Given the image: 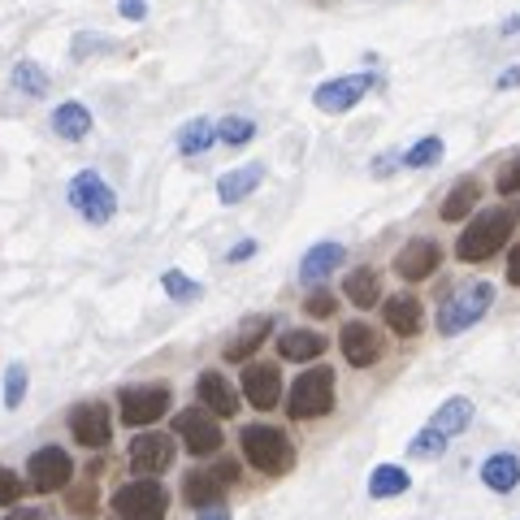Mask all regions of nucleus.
<instances>
[{
  "label": "nucleus",
  "instance_id": "obj_35",
  "mask_svg": "<svg viewBox=\"0 0 520 520\" xmlns=\"http://www.w3.org/2000/svg\"><path fill=\"white\" fill-rule=\"evenodd\" d=\"M442 451H447V438H438L429 425L408 442V455H412V460H434V455H442Z\"/></svg>",
  "mask_w": 520,
  "mask_h": 520
},
{
  "label": "nucleus",
  "instance_id": "obj_32",
  "mask_svg": "<svg viewBox=\"0 0 520 520\" xmlns=\"http://www.w3.org/2000/svg\"><path fill=\"white\" fill-rule=\"evenodd\" d=\"M256 135V122L252 117H221L217 122V139L230 143V148H243V143H252Z\"/></svg>",
  "mask_w": 520,
  "mask_h": 520
},
{
  "label": "nucleus",
  "instance_id": "obj_28",
  "mask_svg": "<svg viewBox=\"0 0 520 520\" xmlns=\"http://www.w3.org/2000/svg\"><path fill=\"white\" fill-rule=\"evenodd\" d=\"M182 499H187L195 512H200V507H213V503H221V481L213 473H187V481H182Z\"/></svg>",
  "mask_w": 520,
  "mask_h": 520
},
{
  "label": "nucleus",
  "instance_id": "obj_43",
  "mask_svg": "<svg viewBox=\"0 0 520 520\" xmlns=\"http://www.w3.org/2000/svg\"><path fill=\"white\" fill-rule=\"evenodd\" d=\"M507 282L520 286V247H512V256H507Z\"/></svg>",
  "mask_w": 520,
  "mask_h": 520
},
{
  "label": "nucleus",
  "instance_id": "obj_22",
  "mask_svg": "<svg viewBox=\"0 0 520 520\" xmlns=\"http://www.w3.org/2000/svg\"><path fill=\"white\" fill-rule=\"evenodd\" d=\"M325 347H330V338H321L317 330H286L278 338V356L282 360H295V364L325 356Z\"/></svg>",
  "mask_w": 520,
  "mask_h": 520
},
{
  "label": "nucleus",
  "instance_id": "obj_30",
  "mask_svg": "<svg viewBox=\"0 0 520 520\" xmlns=\"http://www.w3.org/2000/svg\"><path fill=\"white\" fill-rule=\"evenodd\" d=\"M408 486H412V477L403 473L399 464H382V468H373V477H369L373 499H395V494H403Z\"/></svg>",
  "mask_w": 520,
  "mask_h": 520
},
{
  "label": "nucleus",
  "instance_id": "obj_38",
  "mask_svg": "<svg viewBox=\"0 0 520 520\" xmlns=\"http://www.w3.org/2000/svg\"><path fill=\"white\" fill-rule=\"evenodd\" d=\"M304 312H308V317H330V312H334V295L330 291H312L304 299Z\"/></svg>",
  "mask_w": 520,
  "mask_h": 520
},
{
  "label": "nucleus",
  "instance_id": "obj_23",
  "mask_svg": "<svg viewBox=\"0 0 520 520\" xmlns=\"http://www.w3.org/2000/svg\"><path fill=\"white\" fill-rule=\"evenodd\" d=\"M481 481H486L490 490H499V494L516 490L520 486V455H512V451L490 455V460L481 464Z\"/></svg>",
  "mask_w": 520,
  "mask_h": 520
},
{
  "label": "nucleus",
  "instance_id": "obj_15",
  "mask_svg": "<svg viewBox=\"0 0 520 520\" xmlns=\"http://www.w3.org/2000/svg\"><path fill=\"white\" fill-rule=\"evenodd\" d=\"M438 260H442L438 243H429V239H412V243H403V247H399V256H395V273H399V278H408V282H421V278H429V273L438 269Z\"/></svg>",
  "mask_w": 520,
  "mask_h": 520
},
{
  "label": "nucleus",
  "instance_id": "obj_21",
  "mask_svg": "<svg viewBox=\"0 0 520 520\" xmlns=\"http://www.w3.org/2000/svg\"><path fill=\"white\" fill-rule=\"evenodd\" d=\"M260 182H265V165H243V169H230V174L217 178V200L221 204H239L247 200Z\"/></svg>",
  "mask_w": 520,
  "mask_h": 520
},
{
  "label": "nucleus",
  "instance_id": "obj_16",
  "mask_svg": "<svg viewBox=\"0 0 520 520\" xmlns=\"http://www.w3.org/2000/svg\"><path fill=\"white\" fill-rule=\"evenodd\" d=\"M195 395H200V408H208L213 416H234V412H239V395H234V386L217 369H204L200 373Z\"/></svg>",
  "mask_w": 520,
  "mask_h": 520
},
{
  "label": "nucleus",
  "instance_id": "obj_4",
  "mask_svg": "<svg viewBox=\"0 0 520 520\" xmlns=\"http://www.w3.org/2000/svg\"><path fill=\"white\" fill-rule=\"evenodd\" d=\"M169 494L156 477H135L113 494V520H165Z\"/></svg>",
  "mask_w": 520,
  "mask_h": 520
},
{
  "label": "nucleus",
  "instance_id": "obj_40",
  "mask_svg": "<svg viewBox=\"0 0 520 520\" xmlns=\"http://www.w3.org/2000/svg\"><path fill=\"white\" fill-rule=\"evenodd\" d=\"M117 13H122L126 22H143V18H148V0H122Z\"/></svg>",
  "mask_w": 520,
  "mask_h": 520
},
{
  "label": "nucleus",
  "instance_id": "obj_34",
  "mask_svg": "<svg viewBox=\"0 0 520 520\" xmlns=\"http://www.w3.org/2000/svg\"><path fill=\"white\" fill-rule=\"evenodd\" d=\"M438 161H442V139L438 135H429V139L416 143V148L403 152V165H408V169H429V165H438Z\"/></svg>",
  "mask_w": 520,
  "mask_h": 520
},
{
  "label": "nucleus",
  "instance_id": "obj_3",
  "mask_svg": "<svg viewBox=\"0 0 520 520\" xmlns=\"http://www.w3.org/2000/svg\"><path fill=\"white\" fill-rule=\"evenodd\" d=\"M512 226H516V217L507 213V208H490L486 217H477L473 226L460 234V243H455V256L468 260V265H477V260H490V256L507 243Z\"/></svg>",
  "mask_w": 520,
  "mask_h": 520
},
{
  "label": "nucleus",
  "instance_id": "obj_25",
  "mask_svg": "<svg viewBox=\"0 0 520 520\" xmlns=\"http://www.w3.org/2000/svg\"><path fill=\"white\" fill-rule=\"evenodd\" d=\"M386 325L395 334H403V338H412L416 330H421V304H416L412 295H390L386 299Z\"/></svg>",
  "mask_w": 520,
  "mask_h": 520
},
{
  "label": "nucleus",
  "instance_id": "obj_13",
  "mask_svg": "<svg viewBox=\"0 0 520 520\" xmlns=\"http://www.w3.org/2000/svg\"><path fill=\"white\" fill-rule=\"evenodd\" d=\"M243 399L252 403V408H260V412L278 408V399H282V373L273 369V364H243Z\"/></svg>",
  "mask_w": 520,
  "mask_h": 520
},
{
  "label": "nucleus",
  "instance_id": "obj_14",
  "mask_svg": "<svg viewBox=\"0 0 520 520\" xmlns=\"http://www.w3.org/2000/svg\"><path fill=\"white\" fill-rule=\"evenodd\" d=\"M338 347H343L347 364H356V369H369V364H377V356H382V338H377V330L364 321H351L347 330L338 334Z\"/></svg>",
  "mask_w": 520,
  "mask_h": 520
},
{
  "label": "nucleus",
  "instance_id": "obj_11",
  "mask_svg": "<svg viewBox=\"0 0 520 520\" xmlns=\"http://www.w3.org/2000/svg\"><path fill=\"white\" fill-rule=\"evenodd\" d=\"M377 83L373 74H347V78H330V83H321L317 91H312V104H317L321 113H347L356 109L360 96Z\"/></svg>",
  "mask_w": 520,
  "mask_h": 520
},
{
  "label": "nucleus",
  "instance_id": "obj_37",
  "mask_svg": "<svg viewBox=\"0 0 520 520\" xmlns=\"http://www.w3.org/2000/svg\"><path fill=\"white\" fill-rule=\"evenodd\" d=\"M104 48H113V44H109V39H104V35H78L70 52H74V61H87L91 52H104Z\"/></svg>",
  "mask_w": 520,
  "mask_h": 520
},
{
  "label": "nucleus",
  "instance_id": "obj_33",
  "mask_svg": "<svg viewBox=\"0 0 520 520\" xmlns=\"http://www.w3.org/2000/svg\"><path fill=\"white\" fill-rule=\"evenodd\" d=\"M26 386H31V373H26V364H9V369H5V408H9V412L22 408Z\"/></svg>",
  "mask_w": 520,
  "mask_h": 520
},
{
  "label": "nucleus",
  "instance_id": "obj_45",
  "mask_svg": "<svg viewBox=\"0 0 520 520\" xmlns=\"http://www.w3.org/2000/svg\"><path fill=\"white\" fill-rule=\"evenodd\" d=\"M195 520H230V512L221 503H213V507H200V516H195Z\"/></svg>",
  "mask_w": 520,
  "mask_h": 520
},
{
  "label": "nucleus",
  "instance_id": "obj_44",
  "mask_svg": "<svg viewBox=\"0 0 520 520\" xmlns=\"http://www.w3.org/2000/svg\"><path fill=\"white\" fill-rule=\"evenodd\" d=\"M5 520H48V512H39V507H18V512H9Z\"/></svg>",
  "mask_w": 520,
  "mask_h": 520
},
{
  "label": "nucleus",
  "instance_id": "obj_31",
  "mask_svg": "<svg viewBox=\"0 0 520 520\" xmlns=\"http://www.w3.org/2000/svg\"><path fill=\"white\" fill-rule=\"evenodd\" d=\"M161 286H165V295L174 299V304H195V299L204 295V286H200V282H191L187 273H178V269H165Z\"/></svg>",
  "mask_w": 520,
  "mask_h": 520
},
{
  "label": "nucleus",
  "instance_id": "obj_26",
  "mask_svg": "<svg viewBox=\"0 0 520 520\" xmlns=\"http://www.w3.org/2000/svg\"><path fill=\"white\" fill-rule=\"evenodd\" d=\"M217 143V126L208 122V117H191L187 126L178 130V152L182 156H200V152H208Z\"/></svg>",
  "mask_w": 520,
  "mask_h": 520
},
{
  "label": "nucleus",
  "instance_id": "obj_1",
  "mask_svg": "<svg viewBox=\"0 0 520 520\" xmlns=\"http://www.w3.org/2000/svg\"><path fill=\"white\" fill-rule=\"evenodd\" d=\"M239 442H243L247 464H252L256 473H265V477H282V473H291V464H295V447H291V438H286L278 425H243Z\"/></svg>",
  "mask_w": 520,
  "mask_h": 520
},
{
  "label": "nucleus",
  "instance_id": "obj_6",
  "mask_svg": "<svg viewBox=\"0 0 520 520\" xmlns=\"http://www.w3.org/2000/svg\"><path fill=\"white\" fill-rule=\"evenodd\" d=\"M330 408H334V369L317 364V369L299 373L291 395H286V412L295 421H312V416H325Z\"/></svg>",
  "mask_w": 520,
  "mask_h": 520
},
{
  "label": "nucleus",
  "instance_id": "obj_9",
  "mask_svg": "<svg viewBox=\"0 0 520 520\" xmlns=\"http://www.w3.org/2000/svg\"><path fill=\"white\" fill-rule=\"evenodd\" d=\"M174 429L182 438V447H187L191 455H217L221 451V425L217 416L208 408H187L174 416Z\"/></svg>",
  "mask_w": 520,
  "mask_h": 520
},
{
  "label": "nucleus",
  "instance_id": "obj_48",
  "mask_svg": "<svg viewBox=\"0 0 520 520\" xmlns=\"http://www.w3.org/2000/svg\"><path fill=\"white\" fill-rule=\"evenodd\" d=\"M520 31V18H507V26H503V35H516Z\"/></svg>",
  "mask_w": 520,
  "mask_h": 520
},
{
  "label": "nucleus",
  "instance_id": "obj_46",
  "mask_svg": "<svg viewBox=\"0 0 520 520\" xmlns=\"http://www.w3.org/2000/svg\"><path fill=\"white\" fill-rule=\"evenodd\" d=\"M373 174H377V178L395 174V156H377V161H373Z\"/></svg>",
  "mask_w": 520,
  "mask_h": 520
},
{
  "label": "nucleus",
  "instance_id": "obj_19",
  "mask_svg": "<svg viewBox=\"0 0 520 520\" xmlns=\"http://www.w3.org/2000/svg\"><path fill=\"white\" fill-rule=\"evenodd\" d=\"M52 135L65 139V143L87 139L91 135V109L87 104H78V100L57 104V109H52Z\"/></svg>",
  "mask_w": 520,
  "mask_h": 520
},
{
  "label": "nucleus",
  "instance_id": "obj_2",
  "mask_svg": "<svg viewBox=\"0 0 520 520\" xmlns=\"http://www.w3.org/2000/svg\"><path fill=\"white\" fill-rule=\"evenodd\" d=\"M65 200H70L74 213L91 221V226H104V221L117 217V195L96 169H78L70 178V187H65Z\"/></svg>",
  "mask_w": 520,
  "mask_h": 520
},
{
  "label": "nucleus",
  "instance_id": "obj_29",
  "mask_svg": "<svg viewBox=\"0 0 520 520\" xmlns=\"http://www.w3.org/2000/svg\"><path fill=\"white\" fill-rule=\"evenodd\" d=\"M477 195L481 187L473 178H464V182H455V187L447 191V200H442V221H464L468 213H473V204H477Z\"/></svg>",
  "mask_w": 520,
  "mask_h": 520
},
{
  "label": "nucleus",
  "instance_id": "obj_27",
  "mask_svg": "<svg viewBox=\"0 0 520 520\" xmlns=\"http://www.w3.org/2000/svg\"><path fill=\"white\" fill-rule=\"evenodd\" d=\"M9 87L22 91V96H48L52 78H48V70L39 61H18L13 65V74H9Z\"/></svg>",
  "mask_w": 520,
  "mask_h": 520
},
{
  "label": "nucleus",
  "instance_id": "obj_36",
  "mask_svg": "<svg viewBox=\"0 0 520 520\" xmlns=\"http://www.w3.org/2000/svg\"><path fill=\"white\" fill-rule=\"evenodd\" d=\"M22 499V477L9 473V468H0V507H13Z\"/></svg>",
  "mask_w": 520,
  "mask_h": 520
},
{
  "label": "nucleus",
  "instance_id": "obj_41",
  "mask_svg": "<svg viewBox=\"0 0 520 520\" xmlns=\"http://www.w3.org/2000/svg\"><path fill=\"white\" fill-rule=\"evenodd\" d=\"M247 256H256V243L252 239H243V243H234L230 252H226V260H247Z\"/></svg>",
  "mask_w": 520,
  "mask_h": 520
},
{
  "label": "nucleus",
  "instance_id": "obj_18",
  "mask_svg": "<svg viewBox=\"0 0 520 520\" xmlns=\"http://www.w3.org/2000/svg\"><path fill=\"white\" fill-rule=\"evenodd\" d=\"M343 295H347V304H356V308H377L382 304V273L373 265L351 269L343 278Z\"/></svg>",
  "mask_w": 520,
  "mask_h": 520
},
{
  "label": "nucleus",
  "instance_id": "obj_42",
  "mask_svg": "<svg viewBox=\"0 0 520 520\" xmlns=\"http://www.w3.org/2000/svg\"><path fill=\"white\" fill-rule=\"evenodd\" d=\"M213 477H217V481H221V486H230V481H234V477H239V468H234V464H230V460H221V464H217V468H213Z\"/></svg>",
  "mask_w": 520,
  "mask_h": 520
},
{
  "label": "nucleus",
  "instance_id": "obj_8",
  "mask_svg": "<svg viewBox=\"0 0 520 520\" xmlns=\"http://www.w3.org/2000/svg\"><path fill=\"white\" fill-rule=\"evenodd\" d=\"M169 386H126L122 395H117V408H122V425L130 429H143L152 421H161L169 412Z\"/></svg>",
  "mask_w": 520,
  "mask_h": 520
},
{
  "label": "nucleus",
  "instance_id": "obj_10",
  "mask_svg": "<svg viewBox=\"0 0 520 520\" xmlns=\"http://www.w3.org/2000/svg\"><path fill=\"white\" fill-rule=\"evenodd\" d=\"M70 434L78 447H87V451H100V447H109V438H113V416L104 403H78V408L70 412Z\"/></svg>",
  "mask_w": 520,
  "mask_h": 520
},
{
  "label": "nucleus",
  "instance_id": "obj_7",
  "mask_svg": "<svg viewBox=\"0 0 520 520\" xmlns=\"http://www.w3.org/2000/svg\"><path fill=\"white\" fill-rule=\"evenodd\" d=\"M70 477H74V460L65 447H39L26 460V481H31L35 494H57L70 486Z\"/></svg>",
  "mask_w": 520,
  "mask_h": 520
},
{
  "label": "nucleus",
  "instance_id": "obj_47",
  "mask_svg": "<svg viewBox=\"0 0 520 520\" xmlns=\"http://www.w3.org/2000/svg\"><path fill=\"white\" fill-rule=\"evenodd\" d=\"M520 83V70H503L499 74V87H516Z\"/></svg>",
  "mask_w": 520,
  "mask_h": 520
},
{
  "label": "nucleus",
  "instance_id": "obj_12",
  "mask_svg": "<svg viewBox=\"0 0 520 520\" xmlns=\"http://www.w3.org/2000/svg\"><path fill=\"white\" fill-rule=\"evenodd\" d=\"M169 464H174V438L169 434L148 429V434H139L130 442V468H135L139 477H156V473H165Z\"/></svg>",
  "mask_w": 520,
  "mask_h": 520
},
{
  "label": "nucleus",
  "instance_id": "obj_24",
  "mask_svg": "<svg viewBox=\"0 0 520 520\" xmlns=\"http://www.w3.org/2000/svg\"><path fill=\"white\" fill-rule=\"evenodd\" d=\"M468 421H473V403H468L464 395H455V399H447L442 408L434 412V421H429V429H434L438 438H455L460 429H468Z\"/></svg>",
  "mask_w": 520,
  "mask_h": 520
},
{
  "label": "nucleus",
  "instance_id": "obj_39",
  "mask_svg": "<svg viewBox=\"0 0 520 520\" xmlns=\"http://www.w3.org/2000/svg\"><path fill=\"white\" fill-rule=\"evenodd\" d=\"M494 187H499V195H516V191H520V156L503 165V174H499V182H494Z\"/></svg>",
  "mask_w": 520,
  "mask_h": 520
},
{
  "label": "nucleus",
  "instance_id": "obj_5",
  "mask_svg": "<svg viewBox=\"0 0 520 520\" xmlns=\"http://www.w3.org/2000/svg\"><path fill=\"white\" fill-rule=\"evenodd\" d=\"M490 304H494V286L490 282H468V286H460L447 304L438 308V334H460V330H468V325H477L481 317L490 312Z\"/></svg>",
  "mask_w": 520,
  "mask_h": 520
},
{
  "label": "nucleus",
  "instance_id": "obj_20",
  "mask_svg": "<svg viewBox=\"0 0 520 520\" xmlns=\"http://www.w3.org/2000/svg\"><path fill=\"white\" fill-rule=\"evenodd\" d=\"M269 334H273V317H265V312H260V317H247L243 330L226 343V360H230V364H243L260 343H265Z\"/></svg>",
  "mask_w": 520,
  "mask_h": 520
},
{
  "label": "nucleus",
  "instance_id": "obj_17",
  "mask_svg": "<svg viewBox=\"0 0 520 520\" xmlns=\"http://www.w3.org/2000/svg\"><path fill=\"white\" fill-rule=\"evenodd\" d=\"M343 260H347V247L343 243H317L312 252L299 260V282H321V278H330L334 269H343Z\"/></svg>",
  "mask_w": 520,
  "mask_h": 520
}]
</instances>
